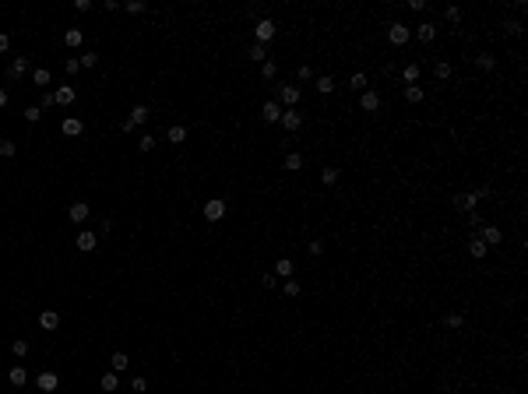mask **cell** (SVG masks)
<instances>
[{
  "instance_id": "13",
  "label": "cell",
  "mask_w": 528,
  "mask_h": 394,
  "mask_svg": "<svg viewBox=\"0 0 528 394\" xmlns=\"http://www.w3.org/2000/svg\"><path fill=\"white\" fill-rule=\"evenodd\" d=\"M293 271H296V264H293L289 257H278V260H275V278L286 282V278H293Z\"/></svg>"
},
{
  "instance_id": "42",
  "label": "cell",
  "mask_w": 528,
  "mask_h": 394,
  "mask_svg": "<svg viewBox=\"0 0 528 394\" xmlns=\"http://www.w3.org/2000/svg\"><path fill=\"white\" fill-rule=\"evenodd\" d=\"M77 64L81 67H95L99 64V53H85V57H77Z\"/></svg>"
},
{
  "instance_id": "9",
  "label": "cell",
  "mask_w": 528,
  "mask_h": 394,
  "mask_svg": "<svg viewBox=\"0 0 528 394\" xmlns=\"http://www.w3.org/2000/svg\"><path fill=\"white\" fill-rule=\"evenodd\" d=\"M25 74H28V57H14V60H11V67H7V78H25Z\"/></svg>"
},
{
  "instance_id": "6",
  "label": "cell",
  "mask_w": 528,
  "mask_h": 394,
  "mask_svg": "<svg viewBox=\"0 0 528 394\" xmlns=\"http://www.w3.org/2000/svg\"><path fill=\"white\" fill-rule=\"evenodd\" d=\"M278 123H282L289 134H296V130L303 127V116L296 113V109H282V120H278Z\"/></svg>"
},
{
  "instance_id": "28",
  "label": "cell",
  "mask_w": 528,
  "mask_h": 394,
  "mask_svg": "<svg viewBox=\"0 0 528 394\" xmlns=\"http://www.w3.org/2000/svg\"><path fill=\"white\" fill-rule=\"evenodd\" d=\"M349 88H352V92H359V95H363V92H367V74H363V71H356V74H352V78H349Z\"/></svg>"
},
{
  "instance_id": "57",
  "label": "cell",
  "mask_w": 528,
  "mask_h": 394,
  "mask_svg": "<svg viewBox=\"0 0 528 394\" xmlns=\"http://www.w3.org/2000/svg\"><path fill=\"white\" fill-rule=\"evenodd\" d=\"M7 102H11V95H7V88H0V109H4Z\"/></svg>"
},
{
  "instance_id": "10",
  "label": "cell",
  "mask_w": 528,
  "mask_h": 394,
  "mask_svg": "<svg viewBox=\"0 0 528 394\" xmlns=\"http://www.w3.org/2000/svg\"><path fill=\"white\" fill-rule=\"evenodd\" d=\"M74 99H77V92L71 88V84H60V88L53 92V102H57V106H71Z\"/></svg>"
},
{
  "instance_id": "49",
  "label": "cell",
  "mask_w": 528,
  "mask_h": 394,
  "mask_svg": "<svg viewBox=\"0 0 528 394\" xmlns=\"http://www.w3.org/2000/svg\"><path fill=\"white\" fill-rule=\"evenodd\" d=\"M64 71H67V74H77V71H81V64H77V57H71V60L64 64Z\"/></svg>"
},
{
  "instance_id": "33",
  "label": "cell",
  "mask_w": 528,
  "mask_h": 394,
  "mask_svg": "<svg viewBox=\"0 0 528 394\" xmlns=\"http://www.w3.org/2000/svg\"><path fill=\"white\" fill-rule=\"evenodd\" d=\"M320 180H324L328 187H335V183H338V169H335V165H324V169H320Z\"/></svg>"
},
{
  "instance_id": "37",
  "label": "cell",
  "mask_w": 528,
  "mask_h": 394,
  "mask_svg": "<svg viewBox=\"0 0 528 394\" xmlns=\"http://www.w3.org/2000/svg\"><path fill=\"white\" fill-rule=\"evenodd\" d=\"M11 352H14L18 359H25V356H28V341H25V338H18V341L11 345Z\"/></svg>"
},
{
  "instance_id": "45",
  "label": "cell",
  "mask_w": 528,
  "mask_h": 394,
  "mask_svg": "<svg viewBox=\"0 0 528 394\" xmlns=\"http://www.w3.org/2000/svg\"><path fill=\"white\" fill-rule=\"evenodd\" d=\"M131 387H134L138 394H145V391H148V380H145V377H134V380H131Z\"/></svg>"
},
{
  "instance_id": "39",
  "label": "cell",
  "mask_w": 528,
  "mask_h": 394,
  "mask_svg": "<svg viewBox=\"0 0 528 394\" xmlns=\"http://www.w3.org/2000/svg\"><path fill=\"white\" fill-rule=\"evenodd\" d=\"M14 141H0V158H14Z\"/></svg>"
},
{
  "instance_id": "31",
  "label": "cell",
  "mask_w": 528,
  "mask_h": 394,
  "mask_svg": "<svg viewBox=\"0 0 528 394\" xmlns=\"http://www.w3.org/2000/svg\"><path fill=\"white\" fill-rule=\"evenodd\" d=\"M116 387H120V380H116V373L109 370V373L102 377V391H106V394H116Z\"/></svg>"
},
{
  "instance_id": "15",
  "label": "cell",
  "mask_w": 528,
  "mask_h": 394,
  "mask_svg": "<svg viewBox=\"0 0 528 394\" xmlns=\"http://www.w3.org/2000/svg\"><path fill=\"white\" fill-rule=\"evenodd\" d=\"M39 324H43V331H57V327H60V314H57V310H43V314H39Z\"/></svg>"
},
{
  "instance_id": "2",
  "label": "cell",
  "mask_w": 528,
  "mask_h": 394,
  "mask_svg": "<svg viewBox=\"0 0 528 394\" xmlns=\"http://www.w3.org/2000/svg\"><path fill=\"white\" fill-rule=\"evenodd\" d=\"M409 39H412V32H409L401 21H391V25H387V42H391V46H405Z\"/></svg>"
},
{
  "instance_id": "21",
  "label": "cell",
  "mask_w": 528,
  "mask_h": 394,
  "mask_svg": "<svg viewBox=\"0 0 528 394\" xmlns=\"http://www.w3.org/2000/svg\"><path fill=\"white\" fill-rule=\"evenodd\" d=\"M50 81H53V74H50L46 67H35V71H32V84H35V88H46Z\"/></svg>"
},
{
  "instance_id": "25",
  "label": "cell",
  "mask_w": 528,
  "mask_h": 394,
  "mask_svg": "<svg viewBox=\"0 0 528 394\" xmlns=\"http://www.w3.org/2000/svg\"><path fill=\"white\" fill-rule=\"evenodd\" d=\"M109 366H113V373H120V370H127V366H131V359H127V352H113V359H109Z\"/></svg>"
},
{
  "instance_id": "35",
  "label": "cell",
  "mask_w": 528,
  "mask_h": 394,
  "mask_svg": "<svg viewBox=\"0 0 528 394\" xmlns=\"http://www.w3.org/2000/svg\"><path fill=\"white\" fill-rule=\"evenodd\" d=\"M433 74H437V78H440V81H448V78H451V64H448V60H437V67H433Z\"/></svg>"
},
{
  "instance_id": "30",
  "label": "cell",
  "mask_w": 528,
  "mask_h": 394,
  "mask_svg": "<svg viewBox=\"0 0 528 394\" xmlns=\"http://www.w3.org/2000/svg\"><path fill=\"white\" fill-rule=\"evenodd\" d=\"M286 169H289V172H300L303 169V155L300 152H289V155H286Z\"/></svg>"
},
{
  "instance_id": "55",
  "label": "cell",
  "mask_w": 528,
  "mask_h": 394,
  "mask_svg": "<svg viewBox=\"0 0 528 394\" xmlns=\"http://www.w3.org/2000/svg\"><path fill=\"white\" fill-rule=\"evenodd\" d=\"M74 11H92V0H74Z\"/></svg>"
},
{
  "instance_id": "7",
  "label": "cell",
  "mask_w": 528,
  "mask_h": 394,
  "mask_svg": "<svg viewBox=\"0 0 528 394\" xmlns=\"http://www.w3.org/2000/svg\"><path fill=\"white\" fill-rule=\"evenodd\" d=\"M359 106H363V113H377L380 109V95L374 92V88H367V92L359 95Z\"/></svg>"
},
{
  "instance_id": "12",
  "label": "cell",
  "mask_w": 528,
  "mask_h": 394,
  "mask_svg": "<svg viewBox=\"0 0 528 394\" xmlns=\"http://www.w3.org/2000/svg\"><path fill=\"white\" fill-rule=\"evenodd\" d=\"M261 116H264V123H278V120H282V106H278V102L271 99V102H264Z\"/></svg>"
},
{
  "instance_id": "5",
  "label": "cell",
  "mask_w": 528,
  "mask_h": 394,
  "mask_svg": "<svg viewBox=\"0 0 528 394\" xmlns=\"http://www.w3.org/2000/svg\"><path fill=\"white\" fill-rule=\"evenodd\" d=\"M451 204H454V208H458V211H465V215L479 208V201L472 197V190H468V194H454V197H451Z\"/></svg>"
},
{
  "instance_id": "23",
  "label": "cell",
  "mask_w": 528,
  "mask_h": 394,
  "mask_svg": "<svg viewBox=\"0 0 528 394\" xmlns=\"http://www.w3.org/2000/svg\"><path fill=\"white\" fill-rule=\"evenodd\" d=\"M151 113H148V106H141V102H138V106H134V109H131V116H127V120H131V123H134V127H138V123H145V120H148Z\"/></svg>"
},
{
  "instance_id": "41",
  "label": "cell",
  "mask_w": 528,
  "mask_h": 394,
  "mask_svg": "<svg viewBox=\"0 0 528 394\" xmlns=\"http://www.w3.org/2000/svg\"><path fill=\"white\" fill-rule=\"evenodd\" d=\"M444 18H448V21H451V25H458V21H461V7H448V11H444Z\"/></svg>"
},
{
  "instance_id": "20",
  "label": "cell",
  "mask_w": 528,
  "mask_h": 394,
  "mask_svg": "<svg viewBox=\"0 0 528 394\" xmlns=\"http://www.w3.org/2000/svg\"><path fill=\"white\" fill-rule=\"evenodd\" d=\"M468 253H472L475 260H482V257L490 253V246H486V243H482V239H479V236H472V243H468Z\"/></svg>"
},
{
  "instance_id": "44",
  "label": "cell",
  "mask_w": 528,
  "mask_h": 394,
  "mask_svg": "<svg viewBox=\"0 0 528 394\" xmlns=\"http://www.w3.org/2000/svg\"><path fill=\"white\" fill-rule=\"evenodd\" d=\"M39 116H43V109H39V106H28V109H25V120H28V123H35Z\"/></svg>"
},
{
  "instance_id": "22",
  "label": "cell",
  "mask_w": 528,
  "mask_h": 394,
  "mask_svg": "<svg viewBox=\"0 0 528 394\" xmlns=\"http://www.w3.org/2000/svg\"><path fill=\"white\" fill-rule=\"evenodd\" d=\"M313 88H317L320 95H331V92H335V78H328V74H320V78H313Z\"/></svg>"
},
{
  "instance_id": "32",
  "label": "cell",
  "mask_w": 528,
  "mask_h": 394,
  "mask_svg": "<svg viewBox=\"0 0 528 394\" xmlns=\"http://www.w3.org/2000/svg\"><path fill=\"white\" fill-rule=\"evenodd\" d=\"M405 102H423V84H409L405 88Z\"/></svg>"
},
{
  "instance_id": "26",
  "label": "cell",
  "mask_w": 528,
  "mask_h": 394,
  "mask_svg": "<svg viewBox=\"0 0 528 394\" xmlns=\"http://www.w3.org/2000/svg\"><path fill=\"white\" fill-rule=\"evenodd\" d=\"M261 78H264V81H275V78H278V64H275V60H264V64H261Z\"/></svg>"
},
{
  "instance_id": "50",
  "label": "cell",
  "mask_w": 528,
  "mask_h": 394,
  "mask_svg": "<svg viewBox=\"0 0 528 394\" xmlns=\"http://www.w3.org/2000/svg\"><path fill=\"white\" fill-rule=\"evenodd\" d=\"M409 11H416V14H423V11H426V0H409Z\"/></svg>"
},
{
  "instance_id": "52",
  "label": "cell",
  "mask_w": 528,
  "mask_h": 394,
  "mask_svg": "<svg viewBox=\"0 0 528 394\" xmlns=\"http://www.w3.org/2000/svg\"><path fill=\"white\" fill-rule=\"evenodd\" d=\"M472 197H475V201H486V197H490V187H475Z\"/></svg>"
},
{
  "instance_id": "47",
  "label": "cell",
  "mask_w": 528,
  "mask_h": 394,
  "mask_svg": "<svg viewBox=\"0 0 528 394\" xmlns=\"http://www.w3.org/2000/svg\"><path fill=\"white\" fill-rule=\"evenodd\" d=\"M493 64H497V60H493L490 53H482V57H479V67H482V71H493Z\"/></svg>"
},
{
  "instance_id": "34",
  "label": "cell",
  "mask_w": 528,
  "mask_h": 394,
  "mask_svg": "<svg viewBox=\"0 0 528 394\" xmlns=\"http://www.w3.org/2000/svg\"><path fill=\"white\" fill-rule=\"evenodd\" d=\"M282 292H286L289 299H296V296H300V282H293V278H286V282H282Z\"/></svg>"
},
{
  "instance_id": "56",
  "label": "cell",
  "mask_w": 528,
  "mask_h": 394,
  "mask_svg": "<svg viewBox=\"0 0 528 394\" xmlns=\"http://www.w3.org/2000/svg\"><path fill=\"white\" fill-rule=\"evenodd\" d=\"M7 50H11V39H7V35L0 32V53H7Z\"/></svg>"
},
{
  "instance_id": "38",
  "label": "cell",
  "mask_w": 528,
  "mask_h": 394,
  "mask_svg": "<svg viewBox=\"0 0 528 394\" xmlns=\"http://www.w3.org/2000/svg\"><path fill=\"white\" fill-rule=\"evenodd\" d=\"M461 324H465V317H461V314H448V317H444V327H451V331H458Z\"/></svg>"
},
{
  "instance_id": "54",
  "label": "cell",
  "mask_w": 528,
  "mask_h": 394,
  "mask_svg": "<svg viewBox=\"0 0 528 394\" xmlns=\"http://www.w3.org/2000/svg\"><path fill=\"white\" fill-rule=\"evenodd\" d=\"M53 106H57V102H53V92H46V95H43V106H39V109H53Z\"/></svg>"
},
{
  "instance_id": "16",
  "label": "cell",
  "mask_w": 528,
  "mask_h": 394,
  "mask_svg": "<svg viewBox=\"0 0 528 394\" xmlns=\"http://www.w3.org/2000/svg\"><path fill=\"white\" fill-rule=\"evenodd\" d=\"M416 39H419V42H433V39H437V25H430V21L416 25Z\"/></svg>"
},
{
  "instance_id": "18",
  "label": "cell",
  "mask_w": 528,
  "mask_h": 394,
  "mask_svg": "<svg viewBox=\"0 0 528 394\" xmlns=\"http://www.w3.org/2000/svg\"><path fill=\"white\" fill-rule=\"evenodd\" d=\"M7 380H11L14 387H25V384H28V370H25V366H11Z\"/></svg>"
},
{
  "instance_id": "53",
  "label": "cell",
  "mask_w": 528,
  "mask_h": 394,
  "mask_svg": "<svg viewBox=\"0 0 528 394\" xmlns=\"http://www.w3.org/2000/svg\"><path fill=\"white\" fill-rule=\"evenodd\" d=\"M296 78H300V81H313V71H310V67H306V64H303L300 71H296Z\"/></svg>"
},
{
  "instance_id": "27",
  "label": "cell",
  "mask_w": 528,
  "mask_h": 394,
  "mask_svg": "<svg viewBox=\"0 0 528 394\" xmlns=\"http://www.w3.org/2000/svg\"><path fill=\"white\" fill-rule=\"evenodd\" d=\"M64 42H67V46H81V42H85V32H81V28H67V32H64Z\"/></svg>"
},
{
  "instance_id": "36",
  "label": "cell",
  "mask_w": 528,
  "mask_h": 394,
  "mask_svg": "<svg viewBox=\"0 0 528 394\" xmlns=\"http://www.w3.org/2000/svg\"><path fill=\"white\" fill-rule=\"evenodd\" d=\"M250 57H254L257 64H264V60H268V50H264L261 42H254V46H250Z\"/></svg>"
},
{
  "instance_id": "51",
  "label": "cell",
  "mask_w": 528,
  "mask_h": 394,
  "mask_svg": "<svg viewBox=\"0 0 528 394\" xmlns=\"http://www.w3.org/2000/svg\"><path fill=\"white\" fill-rule=\"evenodd\" d=\"M127 11H131V14H141V11H145V0H131Z\"/></svg>"
},
{
  "instance_id": "48",
  "label": "cell",
  "mask_w": 528,
  "mask_h": 394,
  "mask_svg": "<svg viewBox=\"0 0 528 394\" xmlns=\"http://www.w3.org/2000/svg\"><path fill=\"white\" fill-rule=\"evenodd\" d=\"M320 253H324V239H313L310 243V257H320Z\"/></svg>"
},
{
  "instance_id": "17",
  "label": "cell",
  "mask_w": 528,
  "mask_h": 394,
  "mask_svg": "<svg viewBox=\"0 0 528 394\" xmlns=\"http://www.w3.org/2000/svg\"><path fill=\"white\" fill-rule=\"evenodd\" d=\"M419 78H423L419 64H405V67H401V81H405V84H419Z\"/></svg>"
},
{
  "instance_id": "46",
  "label": "cell",
  "mask_w": 528,
  "mask_h": 394,
  "mask_svg": "<svg viewBox=\"0 0 528 394\" xmlns=\"http://www.w3.org/2000/svg\"><path fill=\"white\" fill-rule=\"evenodd\" d=\"M504 28H507V32H511V35H521V21H518V18H511V21H507V25H504Z\"/></svg>"
},
{
  "instance_id": "43",
  "label": "cell",
  "mask_w": 528,
  "mask_h": 394,
  "mask_svg": "<svg viewBox=\"0 0 528 394\" xmlns=\"http://www.w3.org/2000/svg\"><path fill=\"white\" fill-rule=\"evenodd\" d=\"M261 285H264V289H275V285H278L275 271H264V275H261Z\"/></svg>"
},
{
  "instance_id": "29",
  "label": "cell",
  "mask_w": 528,
  "mask_h": 394,
  "mask_svg": "<svg viewBox=\"0 0 528 394\" xmlns=\"http://www.w3.org/2000/svg\"><path fill=\"white\" fill-rule=\"evenodd\" d=\"M183 141H187V127H180V123L169 127V145H183Z\"/></svg>"
},
{
  "instance_id": "1",
  "label": "cell",
  "mask_w": 528,
  "mask_h": 394,
  "mask_svg": "<svg viewBox=\"0 0 528 394\" xmlns=\"http://www.w3.org/2000/svg\"><path fill=\"white\" fill-rule=\"evenodd\" d=\"M275 32H278V25H275L271 18H257V21H254V39H257L261 46H264L268 39H275Z\"/></svg>"
},
{
  "instance_id": "40",
  "label": "cell",
  "mask_w": 528,
  "mask_h": 394,
  "mask_svg": "<svg viewBox=\"0 0 528 394\" xmlns=\"http://www.w3.org/2000/svg\"><path fill=\"white\" fill-rule=\"evenodd\" d=\"M155 141H158V138H151V134H141L138 148H141V152H151V148H155Z\"/></svg>"
},
{
  "instance_id": "24",
  "label": "cell",
  "mask_w": 528,
  "mask_h": 394,
  "mask_svg": "<svg viewBox=\"0 0 528 394\" xmlns=\"http://www.w3.org/2000/svg\"><path fill=\"white\" fill-rule=\"evenodd\" d=\"M81 130H85V127H81V120H77V116H67V120H64V134H67V138H77Z\"/></svg>"
},
{
  "instance_id": "11",
  "label": "cell",
  "mask_w": 528,
  "mask_h": 394,
  "mask_svg": "<svg viewBox=\"0 0 528 394\" xmlns=\"http://www.w3.org/2000/svg\"><path fill=\"white\" fill-rule=\"evenodd\" d=\"M35 384H39V391H43V394H53V391H57V384H60V377L46 370V373H39V380H35Z\"/></svg>"
},
{
  "instance_id": "14",
  "label": "cell",
  "mask_w": 528,
  "mask_h": 394,
  "mask_svg": "<svg viewBox=\"0 0 528 394\" xmlns=\"http://www.w3.org/2000/svg\"><path fill=\"white\" fill-rule=\"evenodd\" d=\"M479 239H482L486 246H497V243L504 239V233H500L497 226H482V229H479Z\"/></svg>"
},
{
  "instance_id": "19",
  "label": "cell",
  "mask_w": 528,
  "mask_h": 394,
  "mask_svg": "<svg viewBox=\"0 0 528 394\" xmlns=\"http://www.w3.org/2000/svg\"><path fill=\"white\" fill-rule=\"evenodd\" d=\"M88 211H92V208H88V201H74V204H71V222H85V218H88Z\"/></svg>"
},
{
  "instance_id": "3",
  "label": "cell",
  "mask_w": 528,
  "mask_h": 394,
  "mask_svg": "<svg viewBox=\"0 0 528 394\" xmlns=\"http://www.w3.org/2000/svg\"><path fill=\"white\" fill-rule=\"evenodd\" d=\"M300 88H296V84H278V99H275V102H278V106H289V109H293V106H296V102H300Z\"/></svg>"
},
{
  "instance_id": "4",
  "label": "cell",
  "mask_w": 528,
  "mask_h": 394,
  "mask_svg": "<svg viewBox=\"0 0 528 394\" xmlns=\"http://www.w3.org/2000/svg\"><path fill=\"white\" fill-rule=\"evenodd\" d=\"M205 218H208V222H222V218H226V201H222V197H212V201L205 204Z\"/></svg>"
},
{
  "instance_id": "8",
  "label": "cell",
  "mask_w": 528,
  "mask_h": 394,
  "mask_svg": "<svg viewBox=\"0 0 528 394\" xmlns=\"http://www.w3.org/2000/svg\"><path fill=\"white\" fill-rule=\"evenodd\" d=\"M74 243H77V250H81V253H92V250H95V243H99V236H95V233H88V229H81Z\"/></svg>"
}]
</instances>
